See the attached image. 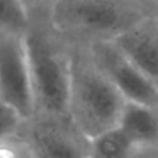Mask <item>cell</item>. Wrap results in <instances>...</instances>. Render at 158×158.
Instances as JSON below:
<instances>
[{
	"instance_id": "cell-1",
	"label": "cell",
	"mask_w": 158,
	"mask_h": 158,
	"mask_svg": "<svg viewBox=\"0 0 158 158\" xmlns=\"http://www.w3.org/2000/svg\"><path fill=\"white\" fill-rule=\"evenodd\" d=\"M48 5L49 1H27L30 26L25 43L35 116H68L69 43L52 27Z\"/></svg>"
},
{
	"instance_id": "cell-2",
	"label": "cell",
	"mask_w": 158,
	"mask_h": 158,
	"mask_svg": "<svg viewBox=\"0 0 158 158\" xmlns=\"http://www.w3.org/2000/svg\"><path fill=\"white\" fill-rule=\"evenodd\" d=\"M154 15V0H52L48 5L52 27L78 44L112 41Z\"/></svg>"
},
{
	"instance_id": "cell-3",
	"label": "cell",
	"mask_w": 158,
	"mask_h": 158,
	"mask_svg": "<svg viewBox=\"0 0 158 158\" xmlns=\"http://www.w3.org/2000/svg\"><path fill=\"white\" fill-rule=\"evenodd\" d=\"M68 116L90 139L120 125L123 96L96 67L84 44L69 43Z\"/></svg>"
},
{
	"instance_id": "cell-4",
	"label": "cell",
	"mask_w": 158,
	"mask_h": 158,
	"mask_svg": "<svg viewBox=\"0 0 158 158\" xmlns=\"http://www.w3.org/2000/svg\"><path fill=\"white\" fill-rule=\"evenodd\" d=\"M21 138L35 158H89L91 141L69 116H35Z\"/></svg>"
},
{
	"instance_id": "cell-5",
	"label": "cell",
	"mask_w": 158,
	"mask_h": 158,
	"mask_svg": "<svg viewBox=\"0 0 158 158\" xmlns=\"http://www.w3.org/2000/svg\"><path fill=\"white\" fill-rule=\"evenodd\" d=\"M90 58L126 101L158 110V86L149 80L112 41L84 44Z\"/></svg>"
},
{
	"instance_id": "cell-6",
	"label": "cell",
	"mask_w": 158,
	"mask_h": 158,
	"mask_svg": "<svg viewBox=\"0 0 158 158\" xmlns=\"http://www.w3.org/2000/svg\"><path fill=\"white\" fill-rule=\"evenodd\" d=\"M0 101L26 121L35 116V101L25 36L0 32Z\"/></svg>"
},
{
	"instance_id": "cell-7",
	"label": "cell",
	"mask_w": 158,
	"mask_h": 158,
	"mask_svg": "<svg viewBox=\"0 0 158 158\" xmlns=\"http://www.w3.org/2000/svg\"><path fill=\"white\" fill-rule=\"evenodd\" d=\"M112 42L158 86V16L146 19Z\"/></svg>"
},
{
	"instance_id": "cell-8",
	"label": "cell",
	"mask_w": 158,
	"mask_h": 158,
	"mask_svg": "<svg viewBox=\"0 0 158 158\" xmlns=\"http://www.w3.org/2000/svg\"><path fill=\"white\" fill-rule=\"evenodd\" d=\"M118 128L138 149L158 151V110L126 101Z\"/></svg>"
},
{
	"instance_id": "cell-9",
	"label": "cell",
	"mask_w": 158,
	"mask_h": 158,
	"mask_svg": "<svg viewBox=\"0 0 158 158\" xmlns=\"http://www.w3.org/2000/svg\"><path fill=\"white\" fill-rule=\"evenodd\" d=\"M138 151L117 127L91 141L89 158H136Z\"/></svg>"
},
{
	"instance_id": "cell-10",
	"label": "cell",
	"mask_w": 158,
	"mask_h": 158,
	"mask_svg": "<svg viewBox=\"0 0 158 158\" xmlns=\"http://www.w3.org/2000/svg\"><path fill=\"white\" fill-rule=\"evenodd\" d=\"M30 26L27 1L0 0V32L25 36Z\"/></svg>"
},
{
	"instance_id": "cell-11",
	"label": "cell",
	"mask_w": 158,
	"mask_h": 158,
	"mask_svg": "<svg viewBox=\"0 0 158 158\" xmlns=\"http://www.w3.org/2000/svg\"><path fill=\"white\" fill-rule=\"evenodd\" d=\"M26 122L14 107L0 101V143L20 137Z\"/></svg>"
},
{
	"instance_id": "cell-12",
	"label": "cell",
	"mask_w": 158,
	"mask_h": 158,
	"mask_svg": "<svg viewBox=\"0 0 158 158\" xmlns=\"http://www.w3.org/2000/svg\"><path fill=\"white\" fill-rule=\"evenodd\" d=\"M136 158H158V151H147L139 149Z\"/></svg>"
},
{
	"instance_id": "cell-13",
	"label": "cell",
	"mask_w": 158,
	"mask_h": 158,
	"mask_svg": "<svg viewBox=\"0 0 158 158\" xmlns=\"http://www.w3.org/2000/svg\"><path fill=\"white\" fill-rule=\"evenodd\" d=\"M154 4H156V10H157V16H158V0H154Z\"/></svg>"
}]
</instances>
